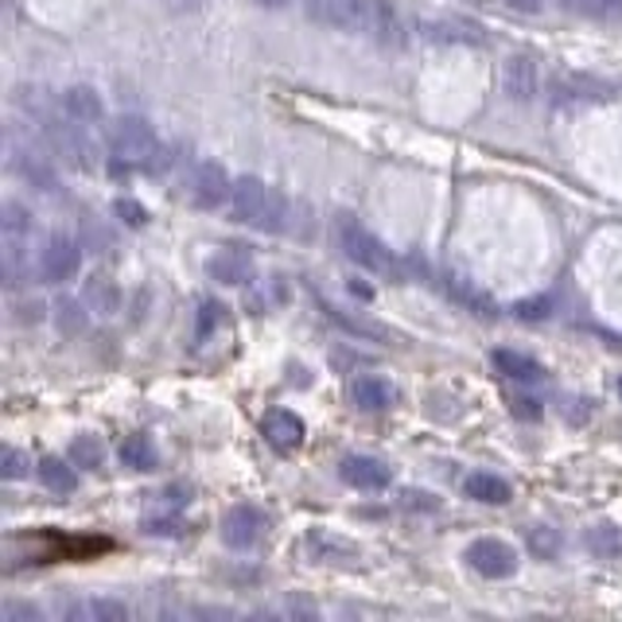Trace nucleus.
<instances>
[{
    "instance_id": "nucleus-14",
    "label": "nucleus",
    "mask_w": 622,
    "mask_h": 622,
    "mask_svg": "<svg viewBox=\"0 0 622 622\" xmlns=\"http://www.w3.org/2000/svg\"><path fill=\"white\" fill-rule=\"evenodd\" d=\"M350 397H354V405L366 412H385L393 409V402H397V389H393L385 377L377 374H362L350 382Z\"/></svg>"
},
{
    "instance_id": "nucleus-33",
    "label": "nucleus",
    "mask_w": 622,
    "mask_h": 622,
    "mask_svg": "<svg viewBox=\"0 0 622 622\" xmlns=\"http://www.w3.org/2000/svg\"><path fill=\"white\" fill-rule=\"evenodd\" d=\"M0 622H39V611L32 603H4L0 607Z\"/></svg>"
},
{
    "instance_id": "nucleus-30",
    "label": "nucleus",
    "mask_w": 622,
    "mask_h": 622,
    "mask_svg": "<svg viewBox=\"0 0 622 622\" xmlns=\"http://www.w3.org/2000/svg\"><path fill=\"white\" fill-rule=\"evenodd\" d=\"M568 12H584V16H619L622 0H561Z\"/></svg>"
},
{
    "instance_id": "nucleus-28",
    "label": "nucleus",
    "mask_w": 622,
    "mask_h": 622,
    "mask_svg": "<svg viewBox=\"0 0 622 622\" xmlns=\"http://www.w3.org/2000/svg\"><path fill=\"white\" fill-rule=\"evenodd\" d=\"M55 327H59L63 335H78L86 327V312L78 299H59L55 304Z\"/></svg>"
},
{
    "instance_id": "nucleus-21",
    "label": "nucleus",
    "mask_w": 622,
    "mask_h": 622,
    "mask_svg": "<svg viewBox=\"0 0 622 622\" xmlns=\"http://www.w3.org/2000/svg\"><path fill=\"white\" fill-rule=\"evenodd\" d=\"M70 614H75L78 622H125L128 607L121 603V599H86V603H78Z\"/></svg>"
},
{
    "instance_id": "nucleus-36",
    "label": "nucleus",
    "mask_w": 622,
    "mask_h": 622,
    "mask_svg": "<svg viewBox=\"0 0 622 622\" xmlns=\"http://www.w3.org/2000/svg\"><path fill=\"white\" fill-rule=\"evenodd\" d=\"M218 312H222L218 304H203V307H199V335H211V327L218 324Z\"/></svg>"
},
{
    "instance_id": "nucleus-2",
    "label": "nucleus",
    "mask_w": 622,
    "mask_h": 622,
    "mask_svg": "<svg viewBox=\"0 0 622 622\" xmlns=\"http://www.w3.org/2000/svg\"><path fill=\"white\" fill-rule=\"evenodd\" d=\"M339 246L350 261L362 264V269H370V273H377V276L402 273V264H397V257H393L389 249H385V241L374 238V234H370L354 214H339Z\"/></svg>"
},
{
    "instance_id": "nucleus-34",
    "label": "nucleus",
    "mask_w": 622,
    "mask_h": 622,
    "mask_svg": "<svg viewBox=\"0 0 622 622\" xmlns=\"http://www.w3.org/2000/svg\"><path fill=\"white\" fill-rule=\"evenodd\" d=\"M117 214L128 222V226H145V218H148V214H145V206H140V203H133V199H117Z\"/></svg>"
},
{
    "instance_id": "nucleus-7",
    "label": "nucleus",
    "mask_w": 622,
    "mask_h": 622,
    "mask_svg": "<svg viewBox=\"0 0 622 622\" xmlns=\"http://www.w3.org/2000/svg\"><path fill=\"white\" fill-rule=\"evenodd\" d=\"M78 269H82V249H78L70 238H63V234L47 238V246H43V253H39L43 281L63 284V281H70V276H78Z\"/></svg>"
},
{
    "instance_id": "nucleus-38",
    "label": "nucleus",
    "mask_w": 622,
    "mask_h": 622,
    "mask_svg": "<svg viewBox=\"0 0 622 622\" xmlns=\"http://www.w3.org/2000/svg\"><path fill=\"white\" fill-rule=\"evenodd\" d=\"M513 12H538L541 9V0H506Z\"/></svg>"
},
{
    "instance_id": "nucleus-22",
    "label": "nucleus",
    "mask_w": 622,
    "mask_h": 622,
    "mask_svg": "<svg viewBox=\"0 0 622 622\" xmlns=\"http://www.w3.org/2000/svg\"><path fill=\"white\" fill-rule=\"evenodd\" d=\"M121 463L133 471H152L156 467V443L148 440V436H125V443H121Z\"/></svg>"
},
{
    "instance_id": "nucleus-5",
    "label": "nucleus",
    "mask_w": 622,
    "mask_h": 622,
    "mask_svg": "<svg viewBox=\"0 0 622 622\" xmlns=\"http://www.w3.org/2000/svg\"><path fill=\"white\" fill-rule=\"evenodd\" d=\"M230 191H234L230 171L214 160H203L188 180V199L199 211H218L222 203H230Z\"/></svg>"
},
{
    "instance_id": "nucleus-19",
    "label": "nucleus",
    "mask_w": 622,
    "mask_h": 622,
    "mask_svg": "<svg viewBox=\"0 0 622 622\" xmlns=\"http://www.w3.org/2000/svg\"><path fill=\"white\" fill-rule=\"evenodd\" d=\"M82 304L94 312V316H117L121 312V289L110 276H90L82 289Z\"/></svg>"
},
{
    "instance_id": "nucleus-29",
    "label": "nucleus",
    "mask_w": 622,
    "mask_h": 622,
    "mask_svg": "<svg viewBox=\"0 0 622 622\" xmlns=\"http://www.w3.org/2000/svg\"><path fill=\"white\" fill-rule=\"evenodd\" d=\"M525 541H529V553H538V556H556V553H561V533H556V529H549V525L529 529Z\"/></svg>"
},
{
    "instance_id": "nucleus-11",
    "label": "nucleus",
    "mask_w": 622,
    "mask_h": 622,
    "mask_svg": "<svg viewBox=\"0 0 622 622\" xmlns=\"http://www.w3.org/2000/svg\"><path fill=\"white\" fill-rule=\"evenodd\" d=\"M339 475L342 483H350L354 490H385L393 471L385 467L382 460H374V455H347V460L339 463Z\"/></svg>"
},
{
    "instance_id": "nucleus-26",
    "label": "nucleus",
    "mask_w": 622,
    "mask_h": 622,
    "mask_svg": "<svg viewBox=\"0 0 622 622\" xmlns=\"http://www.w3.org/2000/svg\"><path fill=\"white\" fill-rule=\"evenodd\" d=\"M448 289H452V296L460 299V304L475 307L478 316H495V307H490V299H486V292H478L471 281H463V276H448Z\"/></svg>"
},
{
    "instance_id": "nucleus-6",
    "label": "nucleus",
    "mask_w": 622,
    "mask_h": 622,
    "mask_svg": "<svg viewBox=\"0 0 622 622\" xmlns=\"http://www.w3.org/2000/svg\"><path fill=\"white\" fill-rule=\"evenodd\" d=\"M467 564L478 576H486V580H510L513 572H518V553H513L506 541L483 538L467 549Z\"/></svg>"
},
{
    "instance_id": "nucleus-18",
    "label": "nucleus",
    "mask_w": 622,
    "mask_h": 622,
    "mask_svg": "<svg viewBox=\"0 0 622 622\" xmlns=\"http://www.w3.org/2000/svg\"><path fill=\"white\" fill-rule=\"evenodd\" d=\"M495 370L510 382H545V366L529 354H518V350H495Z\"/></svg>"
},
{
    "instance_id": "nucleus-3",
    "label": "nucleus",
    "mask_w": 622,
    "mask_h": 622,
    "mask_svg": "<svg viewBox=\"0 0 622 622\" xmlns=\"http://www.w3.org/2000/svg\"><path fill=\"white\" fill-rule=\"evenodd\" d=\"M110 148L121 163H128V168L156 171V163H160V140H156V133L140 117L113 121L110 125Z\"/></svg>"
},
{
    "instance_id": "nucleus-9",
    "label": "nucleus",
    "mask_w": 622,
    "mask_h": 622,
    "mask_svg": "<svg viewBox=\"0 0 622 622\" xmlns=\"http://www.w3.org/2000/svg\"><path fill=\"white\" fill-rule=\"evenodd\" d=\"M264 533V513L257 506L241 502L222 518V541L230 549H253Z\"/></svg>"
},
{
    "instance_id": "nucleus-37",
    "label": "nucleus",
    "mask_w": 622,
    "mask_h": 622,
    "mask_svg": "<svg viewBox=\"0 0 622 622\" xmlns=\"http://www.w3.org/2000/svg\"><path fill=\"white\" fill-rule=\"evenodd\" d=\"M39 312H43V307L39 304H35V299H32V304H24V307H20V324H35V319H39Z\"/></svg>"
},
{
    "instance_id": "nucleus-12",
    "label": "nucleus",
    "mask_w": 622,
    "mask_h": 622,
    "mask_svg": "<svg viewBox=\"0 0 622 622\" xmlns=\"http://www.w3.org/2000/svg\"><path fill=\"white\" fill-rule=\"evenodd\" d=\"M211 276L218 284H230V289H241L246 281H253V257L238 246H226L211 257Z\"/></svg>"
},
{
    "instance_id": "nucleus-16",
    "label": "nucleus",
    "mask_w": 622,
    "mask_h": 622,
    "mask_svg": "<svg viewBox=\"0 0 622 622\" xmlns=\"http://www.w3.org/2000/svg\"><path fill=\"white\" fill-rule=\"evenodd\" d=\"M63 110H67V117L78 121V125H98V121L105 117V102L94 86H70L67 94H63Z\"/></svg>"
},
{
    "instance_id": "nucleus-23",
    "label": "nucleus",
    "mask_w": 622,
    "mask_h": 622,
    "mask_svg": "<svg viewBox=\"0 0 622 622\" xmlns=\"http://www.w3.org/2000/svg\"><path fill=\"white\" fill-rule=\"evenodd\" d=\"M307 553H312V561H339V556L354 553V545L335 538V533H327V529H312V533H307Z\"/></svg>"
},
{
    "instance_id": "nucleus-24",
    "label": "nucleus",
    "mask_w": 622,
    "mask_h": 622,
    "mask_svg": "<svg viewBox=\"0 0 622 622\" xmlns=\"http://www.w3.org/2000/svg\"><path fill=\"white\" fill-rule=\"evenodd\" d=\"M67 455H70V463H75V467L98 471L105 463V443L98 440V436H75Z\"/></svg>"
},
{
    "instance_id": "nucleus-10",
    "label": "nucleus",
    "mask_w": 622,
    "mask_h": 622,
    "mask_svg": "<svg viewBox=\"0 0 622 622\" xmlns=\"http://www.w3.org/2000/svg\"><path fill=\"white\" fill-rule=\"evenodd\" d=\"M307 9H316V16L342 32H359L370 24V0H307Z\"/></svg>"
},
{
    "instance_id": "nucleus-8",
    "label": "nucleus",
    "mask_w": 622,
    "mask_h": 622,
    "mask_svg": "<svg viewBox=\"0 0 622 622\" xmlns=\"http://www.w3.org/2000/svg\"><path fill=\"white\" fill-rule=\"evenodd\" d=\"M370 35H374L377 47L385 52H402L409 43V32H405V16L397 12L393 0H370Z\"/></svg>"
},
{
    "instance_id": "nucleus-1",
    "label": "nucleus",
    "mask_w": 622,
    "mask_h": 622,
    "mask_svg": "<svg viewBox=\"0 0 622 622\" xmlns=\"http://www.w3.org/2000/svg\"><path fill=\"white\" fill-rule=\"evenodd\" d=\"M230 214L234 222H246L257 230H281L284 203L257 176H241V180H234L230 191Z\"/></svg>"
},
{
    "instance_id": "nucleus-27",
    "label": "nucleus",
    "mask_w": 622,
    "mask_h": 622,
    "mask_svg": "<svg viewBox=\"0 0 622 622\" xmlns=\"http://www.w3.org/2000/svg\"><path fill=\"white\" fill-rule=\"evenodd\" d=\"M428 35L432 39H455V43H483L475 24H463V20H443V24H428Z\"/></svg>"
},
{
    "instance_id": "nucleus-40",
    "label": "nucleus",
    "mask_w": 622,
    "mask_h": 622,
    "mask_svg": "<svg viewBox=\"0 0 622 622\" xmlns=\"http://www.w3.org/2000/svg\"><path fill=\"white\" fill-rule=\"evenodd\" d=\"M619 397H622V377H619Z\"/></svg>"
},
{
    "instance_id": "nucleus-15",
    "label": "nucleus",
    "mask_w": 622,
    "mask_h": 622,
    "mask_svg": "<svg viewBox=\"0 0 622 622\" xmlns=\"http://www.w3.org/2000/svg\"><path fill=\"white\" fill-rule=\"evenodd\" d=\"M502 86L513 102H529V98L538 94V63L529 59V55H510L502 67Z\"/></svg>"
},
{
    "instance_id": "nucleus-17",
    "label": "nucleus",
    "mask_w": 622,
    "mask_h": 622,
    "mask_svg": "<svg viewBox=\"0 0 622 622\" xmlns=\"http://www.w3.org/2000/svg\"><path fill=\"white\" fill-rule=\"evenodd\" d=\"M463 490H467V498H475V502H486V506H502L510 502V483L498 475H490V471H471L467 478H463Z\"/></svg>"
},
{
    "instance_id": "nucleus-20",
    "label": "nucleus",
    "mask_w": 622,
    "mask_h": 622,
    "mask_svg": "<svg viewBox=\"0 0 622 622\" xmlns=\"http://www.w3.org/2000/svg\"><path fill=\"white\" fill-rule=\"evenodd\" d=\"M35 475H39V483L47 486V490H55V495H75V490H78L75 463H63V460H43L39 467H35Z\"/></svg>"
},
{
    "instance_id": "nucleus-35",
    "label": "nucleus",
    "mask_w": 622,
    "mask_h": 622,
    "mask_svg": "<svg viewBox=\"0 0 622 622\" xmlns=\"http://www.w3.org/2000/svg\"><path fill=\"white\" fill-rule=\"evenodd\" d=\"M510 405H513V412H518V417H529V420L541 417V402H538V397H510Z\"/></svg>"
},
{
    "instance_id": "nucleus-13",
    "label": "nucleus",
    "mask_w": 622,
    "mask_h": 622,
    "mask_svg": "<svg viewBox=\"0 0 622 622\" xmlns=\"http://www.w3.org/2000/svg\"><path fill=\"white\" fill-rule=\"evenodd\" d=\"M261 432L269 436V443H273L276 452H296L299 443H304V420L296 417V412L289 409H273L269 417L261 420Z\"/></svg>"
},
{
    "instance_id": "nucleus-31",
    "label": "nucleus",
    "mask_w": 622,
    "mask_h": 622,
    "mask_svg": "<svg viewBox=\"0 0 622 622\" xmlns=\"http://www.w3.org/2000/svg\"><path fill=\"white\" fill-rule=\"evenodd\" d=\"M27 467H32V460H27L24 452H16V448H4V455H0V475H4V478H24Z\"/></svg>"
},
{
    "instance_id": "nucleus-32",
    "label": "nucleus",
    "mask_w": 622,
    "mask_h": 622,
    "mask_svg": "<svg viewBox=\"0 0 622 622\" xmlns=\"http://www.w3.org/2000/svg\"><path fill=\"white\" fill-rule=\"evenodd\" d=\"M513 312H518V319H545L549 312H553V299H549V296H538V299H521V304L513 307Z\"/></svg>"
},
{
    "instance_id": "nucleus-25",
    "label": "nucleus",
    "mask_w": 622,
    "mask_h": 622,
    "mask_svg": "<svg viewBox=\"0 0 622 622\" xmlns=\"http://www.w3.org/2000/svg\"><path fill=\"white\" fill-rule=\"evenodd\" d=\"M588 549L591 553H599V556H614L622 549V529L619 525H611V521H599V525H591L588 529Z\"/></svg>"
},
{
    "instance_id": "nucleus-4",
    "label": "nucleus",
    "mask_w": 622,
    "mask_h": 622,
    "mask_svg": "<svg viewBox=\"0 0 622 622\" xmlns=\"http://www.w3.org/2000/svg\"><path fill=\"white\" fill-rule=\"evenodd\" d=\"M0 241H4V276H9V284H16L27 261V241H32V214L20 203L0 206Z\"/></svg>"
},
{
    "instance_id": "nucleus-39",
    "label": "nucleus",
    "mask_w": 622,
    "mask_h": 622,
    "mask_svg": "<svg viewBox=\"0 0 622 622\" xmlns=\"http://www.w3.org/2000/svg\"><path fill=\"white\" fill-rule=\"evenodd\" d=\"M257 4H264V9H281L284 0H257Z\"/></svg>"
}]
</instances>
